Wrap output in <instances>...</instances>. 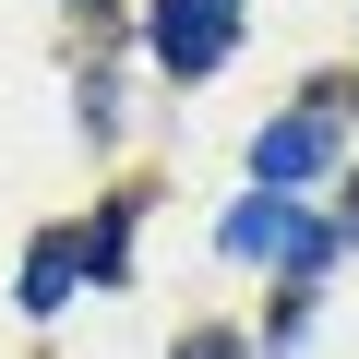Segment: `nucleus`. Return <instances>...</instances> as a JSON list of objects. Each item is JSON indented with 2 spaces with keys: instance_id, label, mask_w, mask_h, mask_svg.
Wrapping results in <instances>:
<instances>
[{
  "instance_id": "f257e3e1",
  "label": "nucleus",
  "mask_w": 359,
  "mask_h": 359,
  "mask_svg": "<svg viewBox=\"0 0 359 359\" xmlns=\"http://www.w3.org/2000/svg\"><path fill=\"white\" fill-rule=\"evenodd\" d=\"M240 264H287V276H311V264H335V240L299 216V204H276V192H252V204H228V228H216Z\"/></svg>"
},
{
  "instance_id": "f03ea898",
  "label": "nucleus",
  "mask_w": 359,
  "mask_h": 359,
  "mask_svg": "<svg viewBox=\"0 0 359 359\" xmlns=\"http://www.w3.org/2000/svg\"><path fill=\"white\" fill-rule=\"evenodd\" d=\"M228 48H240V0H156V60L180 84H204Z\"/></svg>"
},
{
  "instance_id": "7ed1b4c3",
  "label": "nucleus",
  "mask_w": 359,
  "mask_h": 359,
  "mask_svg": "<svg viewBox=\"0 0 359 359\" xmlns=\"http://www.w3.org/2000/svg\"><path fill=\"white\" fill-rule=\"evenodd\" d=\"M335 156H347V120H335V108H287V120H276V132L252 144L264 192H299V180H323Z\"/></svg>"
},
{
  "instance_id": "20e7f679",
  "label": "nucleus",
  "mask_w": 359,
  "mask_h": 359,
  "mask_svg": "<svg viewBox=\"0 0 359 359\" xmlns=\"http://www.w3.org/2000/svg\"><path fill=\"white\" fill-rule=\"evenodd\" d=\"M72 276H84V240H36V264H25V311H60Z\"/></svg>"
},
{
  "instance_id": "39448f33",
  "label": "nucleus",
  "mask_w": 359,
  "mask_h": 359,
  "mask_svg": "<svg viewBox=\"0 0 359 359\" xmlns=\"http://www.w3.org/2000/svg\"><path fill=\"white\" fill-rule=\"evenodd\" d=\"M120 252H132V204H108V216H96V228H84V264H96V276H132V264H120Z\"/></svg>"
},
{
  "instance_id": "423d86ee",
  "label": "nucleus",
  "mask_w": 359,
  "mask_h": 359,
  "mask_svg": "<svg viewBox=\"0 0 359 359\" xmlns=\"http://www.w3.org/2000/svg\"><path fill=\"white\" fill-rule=\"evenodd\" d=\"M180 359H228V335H192V347H180Z\"/></svg>"
}]
</instances>
